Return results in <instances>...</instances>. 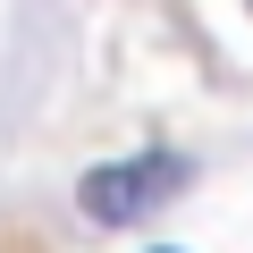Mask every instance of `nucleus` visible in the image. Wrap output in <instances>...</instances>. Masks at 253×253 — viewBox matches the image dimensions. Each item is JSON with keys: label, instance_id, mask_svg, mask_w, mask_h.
Segmentation results:
<instances>
[{"label": "nucleus", "instance_id": "obj_2", "mask_svg": "<svg viewBox=\"0 0 253 253\" xmlns=\"http://www.w3.org/2000/svg\"><path fill=\"white\" fill-rule=\"evenodd\" d=\"M161 253H177V245H161Z\"/></svg>", "mask_w": 253, "mask_h": 253}, {"label": "nucleus", "instance_id": "obj_1", "mask_svg": "<svg viewBox=\"0 0 253 253\" xmlns=\"http://www.w3.org/2000/svg\"><path fill=\"white\" fill-rule=\"evenodd\" d=\"M186 186V161L177 152H144V161H101L76 177V211L93 228H135L144 211H161L169 194Z\"/></svg>", "mask_w": 253, "mask_h": 253}]
</instances>
